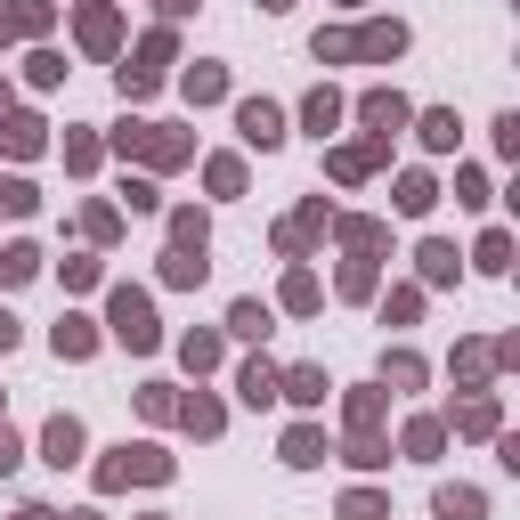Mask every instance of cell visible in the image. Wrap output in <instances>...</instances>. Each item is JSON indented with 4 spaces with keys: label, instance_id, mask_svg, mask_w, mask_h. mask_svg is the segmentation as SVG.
<instances>
[{
    "label": "cell",
    "instance_id": "cell-8",
    "mask_svg": "<svg viewBox=\"0 0 520 520\" xmlns=\"http://www.w3.org/2000/svg\"><path fill=\"white\" fill-rule=\"evenodd\" d=\"M431 204H439V187H431L423 171H407V179H399V212H431Z\"/></svg>",
    "mask_w": 520,
    "mask_h": 520
},
{
    "label": "cell",
    "instance_id": "cell-23",
    "mask_svg": "<svg viewBox=\"0 0 520 520\" xmlns=\"http://www.w3.org/2000/svg\"><path fill=\"white\" fill-rule=\"evenodd\" d=\"M317 57H358V33H317Z\"/></svg>",
    "mask_w": 520,
    "mask_h": 520
},
{
    "label": "cell",
    "instance_id": "cell-32",
    "mask_svg": "<svg viewBox=\"0 0 520 520\" xmlns=\"http://www.w3.org/2000/svg\"><path fill=\"white\" fill-rule=\"evenodd\" d=\"M0 114H9V90H0Z\"/></svg>",
    "mask_w": 520,
    "mask_h": 520
},
{
    "label": "cell",
    "instance_id": "cell-30",
    "mask_svg": "<svg viewBox=\"0 0 520 520\" xmlns=\"http://www.w3.org/2000/svg\"><path fill=\"white\" fill-rule=\"evenodd\" d=\"M17 520H49V512H41V504H25V512H17Z\"/></svg>",
    "mask_w": 520,
    "mask_h": 520
},
{
    "label": "cell",
    "instance_id": "cell-11",
    "mask_svg": "<svg viewBox=\"0 0 520 520\" xmlns=\"http://www.w3.org/2000/svg\"><path fill=\"white\" fill-rule=\"evenodd\" d=\"M439 520H480V488H439Z\"/></svg>",
    "mask_w": 520,
    "mask_h": 520
},
{
    "label": "cell",
    "instance_id": "cell-14",
    "mask_svg": "<svg viewBox=\"0 0 520 520\" xmlns=\"http://www.w3.org/2000/svg\"><path fill=\"white\" fill-rule=\"evenodd\" d=\"M82 41L90 49H114V9H82Z\"/></svg>",
    "mask_w": 520,
    "mask_h": 520
},
{
    "label": "cell",
    "instance_id": "cell-7",
    "mask_svg": "<svg viewBox=\"0 0 520 520\" xmlns=\"http://www.w3.org/2000/svg\"><path fill=\"white\" fill-rule=\"evenodd\" d=\"M228 334L260 342V334H269V309H260V301H236V309H228Z\"/></svg>",
    "mask_w": 520,
    "mask_h": 520
},
{
    "label": "cell",
    "instance_id": "cell-2",
    "mask_svg": "<svg viewBox=\"0 0 520 520\" xmlns=\"http://www.w3.org/2000/svg\"><path fill=\"white\" fill-rule=\"evenodd\" d=\"M236 122H244V139H252V147H277V139H285V114H277L269 98H244Z\"/></svg>",
    "mask_w": 520,
    "mask_h": 520
},
{
    "label": "cell",
    "instance_id": "cell-16",
    "mask_svg": "<svg viewBox=\"0 0 520 520\" xmlns=\"http://www.w3.org/2000/svg\"><path fill=\"white\" fill-rule=\"evenodd\" d=\"M455 423H464V431H496V399H464V407H455Z\"/></svg>",
    "mask_w": 520,
    "mask_h": 520
},
{
    "label": "cell",
    "instance_id": "cell-25",
    "mask_svg": "<svg viewBox=\"0 0 520 520\" xmlns=\"http://www.w3.org/2000/svg\"><path fill=\"white\" fill-rule=\"evenodd\" d=\"M342 520H382V496H342Z\"/></svg>",
    "mask_w": 520,
    "mask_h": 520
},
{
    "label": "cell",
    "instance_id": "cell-29",
    "mask_svg": "<svg viewBox=\"0 0 520 520\" xmlns=\"http://www.w3.org/2000/svg\"><path fill=\"white\" fill-rule=\"evenodd\" d=\"M163 9H171V17H187V9H195V0H163Z\"/></svg>",
    "mask_w": 520,
    "mask_h": 520
},
{
    "label": "cell",
    "instance_id": "cell-6",
    "mask_svg": "<svg viewBox=\"0 0 520 520\" xmlns=\"http://www.w3.org/2000/svg\"><path fill=\"white\" fill-rule=\"evenodd\" d=\"M236 390H244L252 407H269V399H277V366H260V358H252V366L236 374Z\"/></svg>",
    "mask_w": 520,
    "mask_h": 520
},
{
    "label": "cell",
    "instance_id": "cell-5",
    "mask_svg": "<svg viewBox=\"0 0 520 520\" xmlns=\"http://www.w3.org/2000/svg\"><path fill=\"white\" fill-rule=\"evenodd\" d=\"M277 390H285V399H301V407H317V399H325V374H317V366H293V374H277Z\"/></svg>",
    "mask_w": 520,
    "mask_h": 520
},
{
    "label": "cell",
    "instance_id": "cell-18",
    "mask_svg": "<svg viewBox=\"0 0 520 520\" xmlns=\"http://www.w3.org/2000/svg\"><path fill=\"white\" fill-rule=\"evenodd\" d=\"M423 277H431V285L455 277V252H447V244H423Z\"/></svg>",
    "mask_w": 520,
    "mask_h": 520
},
{
    "label": "cell",
    "instance_id": "cell-22",
    "mask_svg": "<svg viewBox=\"0 0 520 520\" xmlns=\"http://www.w3.org/2000/svg\"><path fill=\"white\" fill-rule=\"evenodd\" d=\"M195 277H204V260H195V252H179V244H171V285H195Z\"/></svg>",
    "mask_w": 520,
    "mask_h": 520
},
{
    "label": "cell",
    "instance_id": "cell-21",
    "mask_svg": "<svg viewBox=\"0 0 520 520\" xmlns=\"http://www.w3.org/2000/svg\"><path fill=\"white\" fill-rule=\"evenodd\" d=\"M9 147H17V155H33V147H41V122H33V114H17V122H9Z\"/></svg>",
    "mask_w": 520,
    "mask_h": 520
},
{
    "label": "cell",
    "instance_id": "cell-31",
    "mask_svg": "<svg viewBox=\"0 0 520 520\" xmlns=\"http://www.w3.org/2000/svg\"><path fill=\"white\" fill-rule=\"evenodd\" d=\"M260 9H285V0H260Z\"/></svg>",
    "mask_w": 520,
    "mask_h": 520
},
{
    "label": "cell",
    "instance_id": "cell-15",
    "mask_svg": "<svg viewBox=\"0 0 520 520\" xmlns=\"http://www.w3.org/2000/svg\"><path fill=\"white\" fill-rule=\"evenodd\" d=\"M480 269H512V236H504V228L480 236Z\"/></svg>",
    "mask_w": 520,
    "mask_h": 520
},
{
    "label": "cell",
    "instance_id": "cell-24",
    "mask_svg": "<svg viewBox=\"0 0 520 520\" xmlns=\"http://www.w3.org/2000/svg\"><path fill=\"white\" fill-rule=\"evenodd\" d=\"M285 309H317V277H293L285 285Z\"/></svg>",
    "mask_w": 520,
    "mask_h": 520
},
{
    "label": "cell",
    "instance_id": "cell-3",
    "mask_svg": "<svg viewBox=\"0 0 520 520\" xmlns=\"http://www.w3.org/2000/svg\"><path fill=\"white\" fill-rule=\"evenodd\" d=\"M41 447H49V464H74V455H82V423H74V415H57V423L41 431Z\"/></svg>",
    "mask_w": 520,
    "mask_h": 520
},
{
    "label": "cell",
    "instance_id": "cell-19",
    "mask_svg": "<svg viewBox=\"0 0 520 520\" xmlns=\"http://www.w3.org/2000/svg\"><path fill=\"white\" fill-rule=\"evenodd\" d=\"M334 114H342V98H334V90H317V98H309V130H334Z\"/></svg>",
    "mask_w": 520,
    "mask_h": 520
},
{
    "label": "cell",
    "instance_id": "cell-26",
    "mask_svg": "<svg viewBox=\"0 0 520 520\" xmlns=\"http://www.w3.org/2000/svg\"><path fill=\"white\" fill-rule=\"evenodd\" d=\"M0 204H9V212H33V204H41V195H33L25 179H9V187H0Z\"/></svg>",
    "mask_w": 520,
    "mask_h": 520
},
{
    "label": "cell",
    "instance_id": "cell-20",
    "mask_svg": "<svg viewBox=\"0 0 520 520\" xmlns=\"http://www.w3.org/2000/svg\"><path fill=\"white\" fill-rule=\"evenodd\" d=\"M423 147H455V114H423Z\"/></svg>",
    "mask_w": 520,
    "mask_h": 520
},
{
    "label": "cell",
    "instance_id": "cell-27",
    "mask_svg": "<svg viewBox=\"0 0 520 520\" xmlns=\"http://www.w3.org/2000/svg\"><path fill=\"white\" fill-rule=\"evenodd\" d=\"M0 472H17V439L9 431H0Z\"/></svg>",
    "mask_w": 520,
    "mask_h": 520
},
{
    "label": "cell",
    "instance_id": "cell-1",
    "mask_svg": "<svg viewBox=\"0 0 520 520\" xmlns=\"http://www.w3.org/2000/svg\"><path fill=\"white\" fill-rule=\"evenodd\" d=\"M114 334L130 342V350H155L163 334H155V309H147V293H114Z\"/></svg>",
    "mask_w": 520,
    "mask_h": 520
},
{
    "label": "cell",
    "instance_id": "cell-28",
    "mask_svg": "<svg viewBox=\"0 0 520 520\" xmlns=\"http://www.w3.org/2000/svg\"><path fill=\"white\" fill-rule=\"evenodd\" d=\"M9 342H17V317H9V309H0V350H9Z\"/></svg>",
    "mask_w": 520,
    "mask_h": 520
},
{
    "label": "cell",
    "instance_id": "cell-17",
    "mask_svg": "<svg viewBox=\"0 0 520 520\" xmlns=\"http://www.w3.org/2000/svg\"><path fill=\"white\" fill-rule=\"evenodd\" d=\"M187 431L212 439V431H220V407H212V399H187Z\"/></svg>",
    "mask_w": 520,
    "mask_h": 520
},
{
    "label": "cell",
    "instance_id": "cell-10",
    "mask_svg": "<svg viewBox=\"0 0 520 520\" xmlns=\"http://www.w3.org/2000/svg\"><path fill=\"white\" fill-rule=\"evenodd\" d=\"M407 49V33L399 25H374V33H358V57H399Z\"/></svg>",
    "mask_w": 520,
    "mask_h": 520
},
{
    "label": "cell",
    "instance_id": "cell-4",
    "mask_svg": "<svg viewBox=\"0 0 520 520\" xmlns=\"http://www.w3.org/2000/svg\"><path fill=\"white\" fill-rule=\"evenodd\" d=\"M358 114L374 122V139H390V130H399V122H407V106H399V98H390V90H374V98H366Z\"/></svg>",
    "mask_w": 520,
    "mask_h": 520
},
{
    "label": "cell",
    "instance_id": "cell-33",
    "mask_svg": "<svg viewBox=\"0 0 520 520\" xmlns=\"http://www.w3.org/2000/svg\"><path fill=\"white\" fill-rule=\"evenodd\" d=\"M82 520H98V512H82Z\"/></svg>",
    "mask_w": 520,
    "mask_h": 520
},
{
    "label": "cell",
    "instance_id": "cell-13",
    "mask_svg": "<svg viewBox=\"0 0 520 520\" xmlns=\"http://www.w3.org/2000/svg\"><path fill=\"white\" fill-rule=\"evenodd\" d=\"M33 269H41V252H33V244H9V252H0V277H9V285L33 277Z\"/></svg>",
    "mask_w": 520,
    "mask_h": 520
},
{
    "label": "cell",
    "instance_id": "cell-12",
    "mask_svg": "<svg viewBox=\"0 0 520 520\" xmlns=\"http://www.w3.org/2000/svg\"><path fill=\"white\" fill-rule=\"evenodd\" d=\"M90 342H98V334H90L82 317H65V325H57V358H90Z\"/></svg>",
    "mask_w": 520,
    "mask_h": 520
},
{
    "label": "cell",
    "instance_id": "cell-9",
    "mask_svg": "<svg viewBox=\"0 0 520 520\" xmlns=\"http://www.w3.org/2000/svg\"><path fill=\"white\" fill-rule=\"evenodd\" d=\"M285 464H325V439L301 423V431H285Z\"/></svg>",
    "mask_w": 520,
    "mask_h": 520
}]
</instances>
